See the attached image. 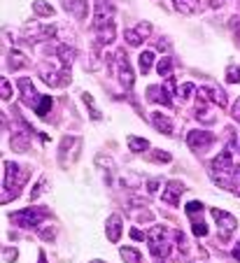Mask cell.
<instances>
[{
  "instance_id": "6da1fadb",
  "label": "cell",
  "mask_w": 240,
  "mask_h": 263,
  "mask_svg": "<svg viewBox=\"0 0 240 263\" xmlns=\"http://www.w3.org/2000/svg\"><path fill=\"white\" fill-rule=\"evenodd\" d=\"M175 235L177 233H173L168 226H154V229L150 231V235H147V238H150V252L156 261H163V258L173 252V238H175Z\"/></svg>"
},
{
  "instance_id": "7a4b0ae2",
  "label": "cell",
  "mask_w": 240,
  "mask_h": 263,
  "mask_svg": "<svg viewBox=\"0 0 240 263\" xmlns=\"http://www.w3.org/2000/svg\"><path fill=\"white\" fill-rule=\"evenodd\" d=\"M28 170H24V168H19L16 163H12V161H7L5 163V179H3V189L5 191H10L7 196H3V203H10L12 198L16 196V191L21 189L26 184V179H28Z\"/></svg>"
},
{
  "instance_id": "3957f363",
  "label": "cell",
  "mask_w": 240,
  "mask_h": 263,
  "mask_svg": "<svg viewBox=\"0 0 240 263\" xmlns=\"http://www.w3.org/2000/svg\"><path fill=\"white\" fill-rule=\"evenodd\" d=\"M115 16H117V10L112 3H107V0H98V3H96V10H94L96 30L112 28V26H115Z\"/></svg>"
},
{
  "instance_id": "277c9868",
  "label": "cell",
  "mask_w": 240,
  "mask_h": 263,
  "mask_svg": "<svg viewBox=\"0 0 240 263\" xmlns=\"http://www.w3.org/2000/svg\"><path fill=\"white\" fill-rule=\"evenodd\" d=\"M45 217H47V210H42V208H26V210H21V212H14L10 219L14 223H19L21 229H33V226H38V223H40Z\"/></svg>"
},
{
  "instance_id": "5b68a950",
  "label": "cell",
  "mask_w": 240,
  "mask_h": 263,
  "mask_svg": "<svg viewBox=\"0 0 240 263\" xmlns=\"http://www.w3.org/2000/svg\"><path fill=\"white\" fill-rule=\"evenodd\" d=\"M117 61V77H119V84L124 86L126 91L133 89V70H131V63L126 59V51L124 49H117V54L112 56Z\"/></svg>"
},
{
  "instance_id": "8992f818",
  "label": "cell",
  "mask_w": 240,
  "mask_h": 263,
  "mask_svg": "<svg viewBox=\"0 0 240 263\" xmlns=\"http://www.w3.org/2000/svg\"><path fill=\"white\" fill-rule=\"evenodd\" d=\"M210 214L215 217L217 226H219V238L221 240H229V235L233 233V229H235V219L231 217L229 212H224V210H217V208H212Z\"/></svg>"
},
{
  "instance_id": "52a82bcc",
  "label": "cell",
  "mask_w": 240,
  "mask_h": 263,
  "mask_svg": "<svg viewBox=\"0 0 240 263\" xmlns=\"http://www.w3.org/2000/svg\"><path fill=\"white\" fill-rule=\"evenodd\" d=\"M215 142V135L208 133V130H189L187 133V144H189L194 152H203L205 147H210Z\"/></svg>"
},
{
  "instance_id": "ba28073f",
  "label": "cell",
  "mask_w": 240,
  "mask_h": 263,
  "mask_svg": "<svg viewBox=\"0 0 240 263\" xmlns=\"http://www.w3.org/2000/svg\"><path fill=\"white\" fill-rule=\"evenodd\" d=\"M19 89H21V100H24V105H28V107L38 109V105H40L42 96H38V91L33 89V82L28 80V77H21L19 80Z\"/></svg>"
},
{
  "instance_id": "9c48e42d",
  "label": "cell",
  "mask_w": 240,
  "mask_h": 263,
  "mask_svg": "<svg viewBox=\"0 0 240 263\" xmlns=\"http://www.w3.org/2000/svg\"><path fill=\"white\" fill-rule=\"evenodd\" d=\"M61 5H63L65 12H70V16L77 21H84L86 14H89V3L86 0H61Z\"/></svg>"
},
{
  "instance_id": "30bf717a",
  "label": "cell",
  "mask_w": 240,
  "mask_h": 263,
  "mask_svg": "<svg viewBox=\"0 0 240 263\" xmlns=\"http://www.w3.org/2000/svg\"><path fill=\"white\" fill-rule=\"evenodd\" d=\"M150 33H152V26L147 24V21H142V24L138 26V28H128V30H124V37H126V42H128V45L140 47Z\"/></svg>"
},
{
  "instance_id": "8fae6325",
  "label": "cell",
  "mask_w": 240,
  "mask_h": 263,
  "mask_svg": "<svg viewBox=\"0 0 240 263\" xmlns=\"http://www.w3.org/2000/svg\"><path fill=\"white\" fill-rule=\"evenodd\" d=\"M184 194V184L180 182V179H170L168 184H165V191H163V203L173 205V208H177V203H180V196Z\"/></svg>"
},
{
  "instance_id": "7c38bea8",
  "label": "cell",
  "mask_w": 240,
  "mask_h": 263,
  "mask_svg": "<svg viewBox=\"0 0 240 263\" xmlns=\"http://www.w3.org/2000/svg\"><path fill=\"white\" fill-rule=\"evenodd\" d=\"M210 168H212V173L215 175H229L231 173V168H233V161H231V152L229 149H224L219 156H215L212 159V163H210Z\"/></svg>"
},
{
  "instance_id": "4fadbf2b",
  "label": "cell",
  "mask_w": 240,
  "mask_h": 263,
  "mask_svg": "<svg viewBox=\"0 0 240 263\" xmlns=\"http://www.w3.org/2000/svg\"><path fill=\"white\" fill-rule=\"evenodd\" d=\"M198 98L200 100H215L219 107H226V98H224V91L219 89V86H203V89L198 91Z\"/></svg>"
},
{
  "instance_id": "5bb4252c",
  "label": "cell",
  "mask_w": 240,
  "mask_h": 263,
  "mask_svg": "<svg viewBox=\"0 0 240 263\" xmlns=\"http://www.w3.org/2000/svg\"><path fill=\"white\" fill-rule=\"evenodd\" d=\"M56 56H59L61 65H63V68L68 70L72 63H75V59H77V49H75V47H70V45H59V47H56Z\"/></svg>"
},
{
  "instance_id": "9a60e30c",
  "label": "cell",
  "mask_w": 240,
  "mask_h": 263,
  "mask_svg": "<svg viewBox=\"0 0 240 263\" xmlns=\"http://www.w3.org/2000/svg\"><path fill=\"white\" fill-rule=\"evenodd\" d=\"M121 217L119 214H112L110 219H107V226H105V233H107V240L110 242H119L121 238Z\"/></svg>"
},
{
  "instance_id": "2e32d148",
  "label": "cell",
  "mask_w": 240,
  "mask_h": 263,
  "mask_svg": "<svg viewBox=\"0 0 240 263\" xmlns=\"http://www.w3.org/2000/svg\"><path fill=\"white\" fill-rule=\"evenodd\" d=\"M152 124H154V128L159 130V133H163V135H170V133H173V119H170L168 115L154 112V115H152Z\"/></svg>"
},
{
  "instance_id": "e0dca14e",
  "label": "cell",
  "mask_w": 240,
  "mask_h": 263,
  "mask_svg": "<svg viewBox=\"0 0 240 263\" xmlns=\"http://www.w3.org/2000/svg\"><path fill=\"white\" fill-rule=\"evenodd\" d=\"M147 100L161 105H173V98H168V91L161 89V86H147Z\"/></svg>"
},
{
  "instance_id": "ac0fdd59",
  "label": "cell",
  "mask_w": 240,
  "mask_h": 263,
  "mask_svg": "<svg viewBox=\"0 0 240 263\" xmlns=\"http://www.w3.org/2000/svg\"><path fill=\"white\" fill-rule=\"evenodd\" d=\"M173 5H175V10L182 12V14H196V12L200 10L198 0H173Z\"/></svg>"
},
{
  "instance_id": "d6986e66",
  "label": "cell",
  "mask_w": 240,
  "mask_h": 263,
  "mask_svg": "<svg viewBox=\"0 0 240 263\" xmlns=\"http://www.w3.org/2000/svg\"><path fill=\"white\" fill-rule=\"evenodd\" d=\"M119 254H121V258H124V263H142L140 252L133 249V247H121Z\"/></svg>"
},
{
  "instance_id": "ffe728a7",
  "label": "cell",
  "mask_w": 240,
  "mask_h": 263,
  "mask_svg": "<svg viewBox=\"0 0 240 263\" xmlns=\"http://www.w3.org/2000/svg\"><path fill=\"white\" fill-rule=\"evenodd\" d=\"M203 210H205V208H203V203H198V200H191V203H187V214H189V219H191V217L196 219L194 223H198V221H200L198 217L203 214Z\"/></svg>"
},
{
  "instance_id": "44dd1931",
  "label": "cell",
  "mask_w": 240,
  "mask_h": 263,
  "mask_svg": "<svg viewBox=\"0 0 240 263\" xmlns=\"http://www.w3.org/2000/svg\"><path fill=\"white\" fill-rule=\"evenodd\" d=\"M128 147L133 149V152H147V149H150V142H147V140H142V138L131 135V138H128Z\"/></svg>"
},
{
  "instance_id": "7402d4cb",
  "label": "cell",
  "mask_w": 240,
  "mask_h": 263,
  "mask_svg": "<svg viewBox=\"0 0 240 263\" xmlns=\"http://www.w3.org/2000/svg\"><path fill=\"white\" fill-rule=\"evenodd\" d=\"M33 10H35V14H40V16H54V7L47 5V3H42V0L33 3Z\"/></svg>"
},
{
  "instance_id": "603a6c76",
  "label": "cell",
  "mask_w": 240,
  "mask_h": 263,
  "mask_svg": "<svg viewBox=\"0 0 240 263\" xmlns=\"http://www.w3.org/2000/svg\"><path fill=\"white\" fill-rule=\"evenodd\" d=\"M152 63H154V51H142L140 54V70L142 72H150V68H152Z\"/></svg>"
},
{
  "instance_id": "cb8c5ba5",
  "label": "cell",
  "mask_w": 240,
  "mask_h": 263,
  "mask_svg": "<svg viewBox=\"0 0 240 263\" xmlns=\"http://www.w3.org/2000/svg\"><path fill=\"white\" fill-rule=\"evenodd\" d=\"M12 149H14V152H24V149H28V138H21L19 133H14L12 135Z\"/></svg>"
},
{
  "instance_id": "d4e9b609",
  "label": "cell",
  "mask_w": 240,
  "mask_h": 263,
  "mask_svg": "<svg viewBox=\"0 0 240 263\" xmlns=\"http://www.w3.org/2000/svg\"><path fill=\"white\" fill-rule=\"evenodd\" d=\"M82 100H84V103H86V107H89V117H91V119H100V112H98V109H96V105H94V100H91V96L89 93H86V91H84V93H82Z\"/></svg>"
},
{
  "instance_id": "484cf974",
  "label": "cell",
  "mask_w": 240,
  "mask_h": 263,
  "mask_svg": "<svg viewBox=\"0 0 240 263\" xmlns=\"http://www.w3.org/2000/svg\"><path fill=\"white\" fill-rule=\"evenodd\" d=\"M170 70H173V59H161L159 65H156V72H159L161 77H168Z\"/></svg>"
},
{
  "instance_id": "4316f807",
  "label": "cell",
  "mask_w": 240,
  "mask_h": 263,
  "mask_svg": "<svg viewBox=\"0 0 240 263\" xmlns=\"http://www.w3.org/2000/svg\"><path fill=\"white\" fill-rule=\"evenodd\" d=\"M49 109H51V98L49 96H42V100H40V105H38V117H47L49 115Z\"/></svg>"
},
{
  "instance_id": "83f0119b",
  "label": "cell",
  "mask_w": 240,
  "mask_h": 263,
  "mask_svg": "<svg viewBox=\"0 0 240 263\" xmlns=\"http://www.w3.org/2000/svg\"><path fill=\"white\" fill-rule=\"evenodd\" d=\"M231 186H233V191L240 196V165H235V168L231 170Z\"/></svg>"
},
{
  "instance_id": "f1b7e54d",
  "label": "cell",
  "mask_w": 240,
  "mask_h": 263,
  "mask_svg": "<svg viewBox=\"0 0 240 263\" xmlns=\"http://www.w3.org/2000/svg\"><path fill=\"white\" fill-rule=\"evenodd\" d=\"M196 119L203 121V124H212V121H215V117H212V112H208V109L198 107V109H196Z\"/></svg>"
},
{
  "instance_id": "f546056e",
  "label": "cell",
  "mask_w": 240,
  "mask_h": 263,
  "mask_svg": "<svg viewBox=\"0 0 240 263\" xmlns=\"http://www.w3.org/2000/svg\"><path fill=\"white\" fill-rule=\"evenodd\" d=\"M0 96H3V100H10L12 98V86H10V82L3 77V82H0Z\"/></svg>"
},
{
  "instance_id": "4dcf8cb0",
  "label": "cell",
  "mask_w": 240,
  "mask_h": 263,
  "mask_svg": "<svg viewBox=\"0 0 240 263\" xmlns=\"http://www.w3.org/2000/svg\"><path fill=\"white\" fill-rule=\"evenodd\" d=\"M226 80L231 84H240V68H229L226 70Z\"/></svg>"
},
{
  "instance_id": "1f68e13d",
  "label": "cell",
  "mask_w": 240,
  "mask_h": 263,
  "mask_svg": "<svg viewBox=\"0 0 240 263\" xmlns=\"http://www.w3.org/2000/svg\"><path fill=\"white\" fill-rule=\"evenodd\" d=\"M194 93H196V86L191 84V82H187V84L180 86V96H182V98H191Z\"/></svg>"
},
{
  "instance_id": "d6a6232c",
  "label": "cell",
  "mask_w": 240,
  "mask_h": 263,
  "mask_svg": "<svg viewBox=\"0 0 240 263\" xmlns=\"http://www.w3.org/2000/svg\"><path fill=\"white\" fill-rule=\"evenodd\" d=\"M229 26L233 28V33H235V42H240V16H233V19L229 21Z\"/></svg>"
},
{
  "instance_id": "836d02e7",
  "label": "cell",
  "mask_w": 240,
  "mask_h": 263,
  "mask_svg": "<svg viewBox=\"0 0 240 263\" xmlns=\"http://www.w3.org/2000/svg\"><path fill=\"white\" fill-rule=\"evenodd\" d=\"M152 159H154V161H161V163H168V161H170V154H165L163 149H156L154 154H152Z\"/></svg>"
},
{
  "instance_id": "e575fe53",
  "label": "cell",
  "mask_w": 240,
  "mask_h": 263,
  "mask_svg": "<svg viewBox=\"0 0 240 263\" xmlns=\"http://www.w3.org/2000/svg\"><path fill=\"white\" fill-rule=\"evenodd\" d=\"M47 184H49L47 179H40V182L35 184V189H33V194H30V198H38V196H40V191H45V189H47Z\"/></svg>"
},
{
  "instance_id": "d590c367",
  "label": "cell",
  "mask_w": 240,
  "mask_h": 263,
  "mask_svg": "<svg viewBox=\"0 0 240 263\" xmlns=\"http://www.w3.org/2000/svg\"><path fill=\"white\" fill-rule=\"evenodd\" d=\"M191 231H194V235H198V238H203V235L208 233V229H205V223H203V221L194 223V226H191Z\"/></svg>"
},
{
  "instance_id": "8d00e7d4",
  "label": "cell",
  "mask_w": 240,
  "mask_h": 263,
  "mask_svg": "<svg viewBox=\"0 0 240 263\" xmlns=\"http://www.w3.org/2000/svg\"><path fill=\"white\" fill-rule=\"evenodd\" d=\"M21 63H24V59H21V54H19V51H12V61H10V68L14 70V68H19Z\"/></svg>"
},
{
  "instance_id": "74e56055",
  "label": "cell",
  "mask_w": 240,
  "mask_h": 263,
  "mask_svg": "<svg viewBox=\"0 0 240 263\" xmlns=\"http://www.w3.org/2000/svg\"><path fill=\"white\" fill-rule=\"evenodd\" d=\"M40 235H42L45 240H54V235H56V226H49V229L40 231Z\"/></svg>"
},
{
  "instance_id": "f35d334b",
  "label": "cell",
  "mask_w": 240,
  "mask_h": 263,
  "mask_svg": "<svg viewBox=\"0 0 240 263\" xmlns=\"http://www.w3.org/2000/svg\"><path fill=\"white\" fill-rule=\"evenodd\" d=\"M231 115H233V119H235V121H238V124H240V98L235 100L233 109H231Z\"/></svg>"
},
{
  "instance_id": "ab89813d",
  "label": "cell",
  "mask_w": 240,
  "mask_h": 263,
  "mask_svg": "<svg viewBox=\"0 0 240 263\" xmlns=\"http://www.w3.org/2000/svg\"><path fill=\"white\" fill-rule=\"evenodd\" d=\"M131 238H133V240H145V233H142L140 229H135V226H133V229H131Z\"/></svg>"
},
{
  "instance_id": "60d3db41",
  "label": "cell",
  "mask_w": 240,
  "mask_h": 263,
  "mask_svg": "<svg viewBox=\"0 0 240 263\" xmlns=\"http://www.w3.org/2000/svg\"><path fill=\"white\" fill-rule=\"evenodd\" d=\"M3 256H5V261H14V258H16V249H5V252H3Z\"/></svg>"
},
{
  "instance_id": "b9f144b4",
  "label": "cell",
  "mask_w": 240,
  "mask_h": 263,
  "mask_svg": "<svg viewBox=\"0 0 240 263\" xmlns=\"http://www.w3.org/2000/svg\"><path fill=\"white\" fill-rule=\"evenodd\" d=\"M147 189H150L152 194H154V191L159 189V179H150V182H147Z\"/></svg>"
},
{
  "instance_id": "7bdbcfd3",
  "label": "cell",
  "mask_w": 240,
  "mask_h": 263,
  "mask_svg": "<svg viewBox=\"0 0 240 263\" xmlns=\"http://www.w3.org/2000/svg\"><path fill=\"white\" fill-rule=\"evenodd\" d=\"M210 5L212 7H221V5H224V0H210Z\"/></svg>"
},
{
  "instance_id": "ee69618b",
  "label": "cell",
  "mask_w": 240,
  "mask_h": 263,
  "mask_svg": "<svg viewBox=\"0 0 240 263\" xmlns=\"http://www.w3.org/2000/svg\"><path fill=\"white\" fill-rule=\"evenodd\" d=\"M40 263H47V258H45V254H40Z\"/></svg>"
},
{
  "instance_id": "f6af8a7d",
  "label": "cell",
  "mask_w": 240,
  "mask_h": 263,
  "mask_svg": "<svg viewBox=\"0 0 240 263\" xmlns=\"http://www.w3.org/2000/svg\"><path fill=\"white\" fill-rule=\"evenodd\" d=\"M238 152H240V138H238Z\"/></svg>"
},
{
  "instance_id": "bcb514c9",
  "label": "cell",
  "mask_w": 240,
  "mask_h": 263,
  "mask_svg": "<svg viewBox=\"0 0 240 263\" xmlns=\"http://www.w3.org/2000/svg\"><path fill=\"white\" fill-rule=\"evenodd\" d=\"M94 263H103V261H94Z\"/></svg>"
}]
</instances>
